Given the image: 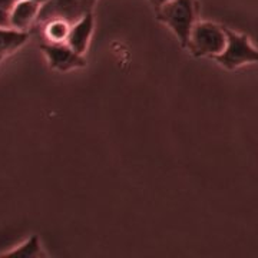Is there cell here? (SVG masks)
<instances>
[{"label": "cell", "instance_id": "6da1fadb", "mask_svg": "<svg viewBox=\"0 0 258 258\" xmlns=\"http://www.w3.org/2000/svg\"><path fill=\"white\" fill-rule=\"evenodd\" d=\"M195 0H169L157 9L158 20L174 32L184 47L195 25Z\"/></svg>", "mask_w": 258, "mask_h": 258}, {"label": "cell", "instance_id": "7a4b0ae2", "mask_svg": "<svg viewBox=\"0 0 258 258\" xmlns=\"http://www.w3.org/2000/svg\"><path fill=\"white\" fill-rule=\"evenodd\" d=\"M227 46V32L212 22H195L186 47L197 57H215Z\"/></svg>", "mask_w": 258, "mask_h": 258}, {"label": "cell", "instance_id": "3957f363", "mask_svg": "<svg viewBox=\"0 0 258 258\" xmlns=\"http://www.w3.org/2000/svg\"><path fill=\"white\" fill-rule=\"evenodd\" d=\"M225 32L227 46L222 50V53L214 57L222 68L234 71L244 64L258 63V49L252 46L247 35L234 32L228 28H225Z\"/></svg>", "mask_w": 258, "mask_h": 258}, {"label": "cell", "instance_id": "277c9868", "mask_svg": "<svg viewBox=\"0 0 258 258\" xmlns=\"http://www.w3.org/2000/svg\"><path fill=\"white\" fill-rule=\"evenodd\" d=\"M98 0H50L40 9L37 23H43L52 18H63L71 23L81 19L83 15L92 12Z\"/></svg>", "mask_w": 258, "mask_h": 258}, {"label": "cell", "instance_id": "5b68a950", "mask_svg": "<svg viewBox=\"0 0 258 258\" xmlns=\"http://www.w3.org/2000/svg\"><path fill=\"white\" fill-rule=\"evenodd\" d=\"M40 49L46 56L49 66L56 71L66 72L86 66V59L83 57V55L74 50L66 42L64 43L43 42L40 43Z\"/></svg>", "mask_w": 258, "mask_h": 258}, {"label": "cell", "instance_id": "8992f818", "mask_svg": "<svg viewBox=\"0 0 258 258\" xmlns=\"http://www.w3.org/2000/svg\"><path fill=\"white\" fill-rule=\"evenodd\" d=\"M42 6L33 0H18L9 10V26L18 30H26L37 23Z\"/></svg>", "mask_w": 258, "mask_h": 258}, {"label": "cell", "instance_id": "52a82bcc", "mask_svg": "<svg viewBox=\"0 0 258 258\" xmlns=\"http://www.w3.org/2000/svg\"><path fill=\"white\" fill-rule=\"evenodd\" d=\"M93 26H95V19H93L92 12L83 15L82 18L78 19L71 25V32H69L66 43L78 53L85 55V52L89 47L91 37H92Z\"/></svg>", "mask_w": 258, "mask_h": 258}, {"label": "cell", "instance_id": "ba28073f", "mask_svg": "<svg viewBox=\"0 0 258 258\" xmlns=\"http://www.w3.org/2000/svg\"><path fill=\"white\" fill-rule=\"evenodd\" d=\"M29 40V32L10 26H0V62Z\"/></svg>", "mask_w": 258, "mask_h": 258}, {"label": "cell", "instance_id": "9c48e42d", "mask_svg": "<svg viewBox=\"0 0 258 258\" xmlns=\"http://www.w3.org/2000/svg\"><path fill=\"white\" fill-rule=\"evenodd\" d=\"M43 36L45 40L52 43H64L71 32V22L63 18H52L43 22Z\"/></svg>", "mask_w": 258, "mask_h": 258}, {"label": "cell", "instance_id": "30bf717a", "mask_svg": "<svg viewBox=\"0 0 258 258\" xmlns=\"http://www.w3.org/2000/svg\"><path fill=\"white\" fill-rule=\"evenodd\" d=\"M3 255L6 257H40L42 255V249H40V244H39V238L36 235L30 237L26 240L22 245H19L18 248L12 249L5 252Z\"/></svg>", "mask_w": 258, "mask_h": 258}, {"label": "cell", "instance_id": "8fae6325", "mask_svg": "<svg viewBox=\"0 0 258 258\" xmlns=\"http://www.w3.org/2000/svg\"><path fill=\"white\" fill-rule=\"evenodd\" d=\"M0 26H9V12L0 9Z\"/></svg>", "mask_w": 258, "mask_h": 258}, {"label": "cell", "instance_id": "7c38bea8", "mask_svg": "<svg viewBox=\"0 0 258 258\" xmlns=\"http://www.w3.org/2000/svg\"><path fill=\"white\" fill-rule=\"evenodd\" d=\"M16 2H18V0H0V9L9 12V10L13 8V5H15Z\"/></svg>", "mask_w": 258, "mask_h": 258}, {"label": "cell", "instance_id": "4fadbf2b", "mask_svg": "<svg viewBox=\"0 0 258 258\" xmlns=\"http://www.w3.org/2000/svg\"><path fill=\"white\" fill-rule=\"evenodd\" d=\"M166 2H169V0H151V3L154 5V8H155V9H158L159 6H162L164 3H166Z\"/></svg>", "mask_w": 258, "mask_h": 258}, {"label": "cell", "instance_id": "5bb4252c", "mask_svg": "<svg viewBox=\"0 0 258 258\" xmlns=\"http://www.w3.org/2000/svg\"><path fill=\"white\" fill-rule=\"evenodd\" d=\"M33 2H36L37 5H40V6L43 8V6H46V5L49 3V2H50V0H33Z\"/></svg>", "mask_w": 258, "mask_h": 258}]
</instances>
